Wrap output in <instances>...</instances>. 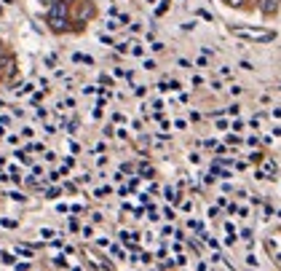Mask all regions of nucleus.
I'll return each instance as SVG.
<instances>
[{
    "mask_svg": "<svg viewBox=\"0 0 281 271\" xmlns=\"http://www.w3.org/2000/svg\"><path fill=\"white\" fill-rule=\"evenodd\" d=\"M49 27H51V32H56V35L70 30V16H67V3H64V0H54V3H51Z\"/></svg>",
    "mask_w": 281,
    "mask_h": 271,
    "instance_id": "1",
    "label": "nucleus"
},
{
    "mask_svg": "<svg viewBox=\"0 0 281 271\" xmlns=\"http://www.w3.org/2000/svg\"><path fill=\"white\" fill-rule=\"evenodd\" d=\"M230 30H233V35H238V38H247V41H252V43H270V41H276V32H270V30L241 27V24H233Z\"/></svg>",
    "mask_w": 281,
    "mask_h": 271,
    "instance_id": "2",
    "label": "nucleus"
},
{
    "mask_svg": "<svg viewBox=\"0 0 281 271\" xmlns=\"http://www.w3.org/2000/svg\"><path fill=\"white\" fill-rule=\"evenodd\" d=\"M257 6H260V11L265 16H273L278 11V0H257Z\"/></svg>",
    "mask_w": 281,
    "mask_h": 271,
    "instance_id": "3",
    "label": "nucleus"
},
{
    "mask_svg": "<svg viewBox=\"0 0 281 271\" xmlns=\"http://www.w3.org/2000/svg\"><path fill=\"white\" fill-rule=\"evenodd\" d=\"M81 3V22H86V19H91L94 14H97V8H94L89 0H78Z\"/></svg>",
    "mask_w": 281,
    "mask_h": 271,
    "instance_id": "4",
    "label": "nucleus"
},
{
    "mask_svg": "<svg viewBox=\"0 0 281 271\" xmlns=\"http://www.w3.org/2000/svg\"><path fill=\"white\" fill-rule=\"evenodd\" d=\"M228 6H233V8H247V3L249 0H225Z\"/></svg>",
    "mask_w": 281,
    "mask_h": 271,
    "instance_id": "5",
    "label": "nucleus"
},
{
    "mask_svg": "<svg viewBox=\"0 0 281 271\" xmlns=\"http://www.w3.org/2000/svg\"><path fill=\"white\" fill-rule=\"evenodd\" d=\"M166 8H169V0H164V3H161V6H158V11H155V14H158V16H161V14L166 11Z\"/></svg>",
    "mask_w": 281,
    "mask_h": 271,
    "instance_id": "6",
    "label": "nucleus"
},
{
    "mask_svg": "<svg viewBox=\"0 0 281 271\" xmlns=\"http://www.w3.org/2000/svg\"><path fill=\"white\" fill-rule=\"evenodd\" d=\"M249 158H252V161H255V164H260V161H262V153H252Z\"/></svg>",
    "mask_w": 281,
    "mask_h": 271,
    "instance_id": "7",
    "label": "nucleus"
},
{
    "mask_svg": "<svg viewBox=\"0 0 281 271\" xmlns=\"http://www.w3.org/2000/svg\"><path fill=\"white\" fill-rule=\"evenodd\" d=\"M64 3H75V0H64Z\"/></svg>",
    "mask_w": 281,
    "mask_h": 271,
    "instance_id": "8",
    "label": "nucleus"
},
{
    "mask_svg": "<svg viewBox=\"0 0 281 271\" xmlns=\"http://www.w3.org/2000/svg\"><path fill=\"white\" fill-rule=\"evenodd\" d=\"M3 3H11V0H3Z\"/></svg>",
    "mask_w": 281,
    "mask_h": 271,
    "instance_id": "9",
    "label": "nucleus"
}]
</instances>
